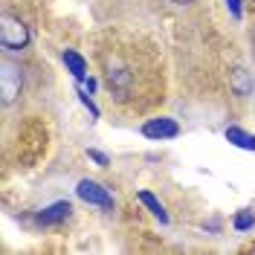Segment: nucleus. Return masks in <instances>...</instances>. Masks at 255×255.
<instances>
[{
    "label": "nucleus",
    "instance_id": "20e7f679",
    "mask_svg": "<svg viewBox=\"0 0 255 255\" xmlns=\"http://www.w3.org/2000/svg\"><path fill=\"white\" fill-rule=\"evenodd\" d=\"M0 96H3V105H12L17 96H20V73H17V67H12L9 61H3V73H0Z\"/></svg>",
    "mask_w": 255,
    "mask_h": 255
},
{
    "label": "nucleus",
    "instance_id": "423d86ee",
    "mask_svg": "<svg viewBox=\"0 0 255 255\" xmlns=\"http://www.w3.org/2000/svg\"><path fill=\"white\" fill-rule=\"evenodd\" d=\"M229 87H232V93L241 96V99H247V96L253 93V76L244 70V67H235L232 73H229Z\"/></svg>",
    "mask_w": 255,
    "mask_h": 255
},
{
    "label": "nucleus",
    "instance_id": "39448f33",
    "mask_svg": "<svg viewBox=\"0 0 255 255\" xmlns=\"http://www.w3.org/2000/svg\"><path fill=\"white\" fill-rule=\"evenodd\" d=\"M70 212H73V206L67 203V200H58V203H52V206L41 209L38 215H35V221L41 223V226H55V223H61L70 218Z\"/></svg>",
    "mask_w": 255,
    "mask_h": 255
},
{
    "label": "nucleus",
    "instance_id": "a211bd4d",
    "mask_svg": "<svg viewBox=\"0 0 255 255\" xmlns=\"http://www.w3.org/2000/svg\"><path fill=\"white\" fill-rule=\"evenodd\" d=\"M253 250H255V247H253Z\"/></svg>",
    "mask_w": 255,
    "mask_h": 255
},
{
    "label": "nucleus",
    "instance_id": "f03ea898",
    "mask_svg": "<svg viewBox=\"0 0 255 255\" xmlns=\"http://www.w3.org/2000/svg\"><path fill=\"white\" fill-rule=\"evenodd\" d=\"M76 194H79L84 203H90V206H99V209H113V194L102 183H96V180H79V186H76Z\"/></svg>",
    "mask_w": 255,
    "mask_h": 255
},
{
    "label": "nucleus",
    "instance_id": "dca6fc26",
    "mask_svg": "<svg viewBox=\"0 0 255 255\" xmlns=\"http://www.w3.org/2000/svg\"><path fill=\"white\" fill-rule=\"evenodd\" d=\"M174 3H180V6H189V3H194V0H174Z\"/></svg>",
    "mask_w": 255,
    "mask_h": 255
},
{
    "label": "nucleus",
    "instance_id": "6e6552de",
    "mask_svg": "<svg viewBox=\"0 0 255 255\" xmlns=\"http://www.w3.org/2000/svg\"><path fill=\"white\" fill-rule=\"evenodd\" d=\"M136 197H139V203H142V206L148 209V212H151V215H154V218H157V221L162 223V226H168V223H171V218H168L165 206L159 203V200L154 197V194H151V191H139Z\"/></svg>",
    "mask_w": 255,
    "mask_h": 255
},
{
    "label": "nucleus",
    "instance_id": "ddd939ff",
    "mask_svg": "<svg viewBox=\"0 0 255 255\" xmlns=\"http://www.w3.org/2000/svg\"><path fill=\"white\" fill-rule=\"evenodd\" d=\"M87 157L93 159L96 165H102V168H105V165L111 162V159H108V154H102V151H96V148H90V151H87Z\"/></svg>",
    "mask_w": 255,
    "mask_h": 255
},
{
    "label": "nucleus",
    "instance_id": "f8f14e48",
    "mask_svg": "<svg viewBox=\"0 0 255 255\" xmlns=\"http://www.w3.org/2000/svg\"><path fill=\"white\" fill-rule=\"evenodd\" d=\"M76 96L81 99V105H84V108L90 111V116H93V119H99V108H96V105H93V99H90L93 93H87L84 87H79V90H76Z\"/></svg>",
    "mask_w": 255,
    "mask_h": 255
},
{
    "label": "nucleus",
    "instance_id": "1a4fd4ad",
    "mask_svg": "<svg viewBox=\"0 0 255 255\" xmlns=\"http://www.w3.org/2000/svg\"><path fill=\"white\" fill-rule=\"evenodd\" d=\"M64 64H67V70L73 73V79L76 81L87 79V64H84V58H81L76 49H64Z\"/></svg>",
    "mask_w": 255,
    "mask_h": 255
},
{
    "label": "nucleus",
    "instance_id": "0eeeda50",
    "mask_svg": "<svg viewBox=\"0 0 255 255\" xmlns=\"http://www.w3.org/2000/svg\"><path fill=\"white\" fill-rule=\"evenodd\" d=\"M108 87H111V93L116 96H125L128 87H130V73H128V67H116V70H108Z\"/></svg>",
    "mask_w": 255,
    "mask_h": 255
},
{
    "label": "nucleus",
    "instance_id": "7ed1b4c3",
    "mask_svg": "<svg viewBox=\"0 0 255 255\" xmlns=\"http://www.w3.org/2000/svg\"><path fill=\"white\" fill-rule=\"evenodd\" d=\"M177 133H180V125H177L174 119H168V116L148 119V122L142 125V136H148V139H157V142H162V139H174Z\"/></svg>",
    "mask_w": 255,
    "mask_h": 255
},
{
    "label": "nucleus",
    "instance_id": "2eb2a0df",
    "mask_svg": "<svg viewBox=\"0 0 255 255\" xmlns=\"http://www.w3.org/2000/svg\"><path fill=\"white\" fill-rule=\"evenodd\" d=\"M84 90H87V93H93V90H96V81L93 79H84Z\"/></svg>",
    "mask_w": 255,
    "mask_h": 255
},
{
    "label": "nucleus",
    "instance_id": "9b49d317",
    "mask_svg": "<svg viewBox=\"0 0 255 255\" xmlns=\"http://www.w3.org/2000/svg\"><path fill=\"white\" fill-rule=\"evenodd\" d=\"M232 226H235L238 232H250V229L255 226V212H253V209H241V212H235Z\"/></svg>",
    "mask_w": 255,
    "mask_h": 255
},
{
    "label": "nucleus",
    "instance_id": "4468645a",
    "mask_svg": "<svg viewBox=\"0 0 255 255\" xmlns=\"http://www.w3.org/2000/svg\"><path fill=\"white\" fill-rule=\"evenodd\" d=\"M226 6H229L232 17H241V15H244V6H241V0H226Z\"/></svg>",
    "mask_w": 255,
    "mask_h": 255
},
{
    "label": "nucleus",
    "instance_id": "9d476101",
    "mask_svg": "<svg viewBox=\"0 0 255 255\" xmlns=\"http://www.w3.org/2000/svg\"><path fill=\"white\" fill-rule=\"evenodd\" d=\"M226 139L232 145H238V148H244V151H255V133H247V130L238 128V125L226 128Z\"/></svg>",
    "mask_w": 255,
    "mask_h": 255
},
{
    "label": "nucleus",
    "instance_id": "f3484780",
    "mask_svg": "<svg viewBox=\"0 0 255 255\" xmlns=\"http://www.w3.org/2000/svg\"><path fill=\"white\" fill-rule=\"evenodd\" d=\"M253 49H255V38H253Z\"/></svg>",
    "mask_w": 255,
    "mask_h": 255
},
{
    "label": "nucleus",
    "instance_id": "f257e3e1",
    "mask_svg": "<svg viewBox=\"0 0 255 255\" xmlns=\"http://www.w3.org/2000/svg\"><path fill=\"white\" fill-rule=\"evenodd\" d=\"M29 44V26L20 17L3 15L0 17V47L3 49H23Z\"/></svg>",
    "mask_w": 255,
    "mask_h": 255
}]
</instances>
